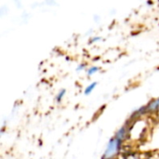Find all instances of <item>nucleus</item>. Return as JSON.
I'll return each instance as SVG.
<instances>
[{"mask_svg":"<svg viewBox=\"0 0 159 159\" xmlns=\"http://www.w3.org/2000/svg\"><path fill=\"white\" fill-rule=\"evenodd\" d=\"M122 143H123L122 142L118 141L115 137L111 138L110 141L108 142L107 145H106V149L103 153L102 159L116 158L122 149Z\"/></svg>","mask_w":159,"mask_h":159,"instance_id":"f257e3e1","label":"nucleus"},{"mask_svg":"<svg viewBox=\"0 0 159 159\" xmlns=\"http://www.w3.org/2000/svg\"><path fill=\"white\" fill-rule=\"evenodd\" d=\"M129 127H126V126H123L121 127L116 133L115 135V138L117 139L118 141L120 142H124L125 140H127V138L129 137Z\"/></svg>","mask_w":159,"mask_h":159,"instance_id":"f03ea898","label":"nucleus"},{"mask_svg":"<svg viewBox=\"0 0 159 159\" xmlns=\"http://www.w3.org/2000/svg\"><path fill=\"white\" fill-rule=\"evenodd\" d=\"M86 66H87V63H86V62L80 63V64L77 66V68H76V71H81V70H84V69L86 68Z\"/></svg>","mask_w":159,"mask_h":159,"instance_id":"0eeeda50","label":"nucleus"},{"mask_svg":"<svg viewBox=\"0 0 159 159\" xmlns=\"http://www.w3.org/2000/svg\"><path fill=\"white\" fill-rule=\"evenodd\" d=\"M97 84H98L97 82H92V83H90V84L84 89V94H85V95H89V94L95 89Z\"/></svg>","mask_w":159,"mask_h":159,"instance_id":"20e7f679","label":"nucleus"},{"mask_svg":"<svg viewBox=\"0 0 159 159\" xmlns=\"http://www.w3.org/2000/svg\"><path fill=\"white\" fill-rule=\"evenodd\" d=\"M158 114H159V111H158Z\"/></svg>","mask_w":159,"mask_h":159,"instance_id":"1a4fd4ad","label":"nucleus"},{"mask_svg":"<svg viewBox=\"0 0 159 159\" xmlns=\"http://www.w3.org/2000/svg\"><path fill=\"white\" fill-rule=\"evenodd\" d=\"M146 108H147V112H148V113H156V112H158L159 98L152 100V101L146 105Z\"/></svg>","mask_w":159,"mask_h":159,"instance_id":"7ed1b4c3","label":"nucleus"},{"mask_svg":"<svg viewBox=\"0 0 159 159\" xmlns=\"http://www.w3.org/2000/svg\"><path fill=\"white\" fill-rule=\"evenodd\" d=\"M102 38L100 37V36H96V37H94V38H91L90 39V43H94V42H96V41H99V40H101Z\"/></svg>","mask_w":159,"mask_h":159,"instance_id":"6e6552de","label":"nucleus"},{"mask_svg":"<svg viewBox=\"0 0 159 159\" xmlns=\"http://www.w3.org/2000/svg\"><path fill=\"white\" fill-rule=\"evenodd\" d=\"M99 71H100V67H98V66H91V67H89V69L88 70V75L90 76V75H94L95 73H97V72H99Z\"/></svg>","mask_w":159,"mask_h":159,"instance_id":"423d86ee","label":"nucleus"},{"mask_svg":"<svg viewBox=\"0 0 159 159\" xmlns=\"http://www.w3.org/2000/svg\"><path fill=\"white\" fill-rule=\"evenodd\" d=\"M66 94V89H61L59 92H58V94L56 95V97H55V101L58 102V103H60L61 101H62V99H63V97H64V95Z\"/></svg>","mask_w":159,"mask_h":159,"instance_id":"39448f33","label":"nucleus"}]
</instances>
